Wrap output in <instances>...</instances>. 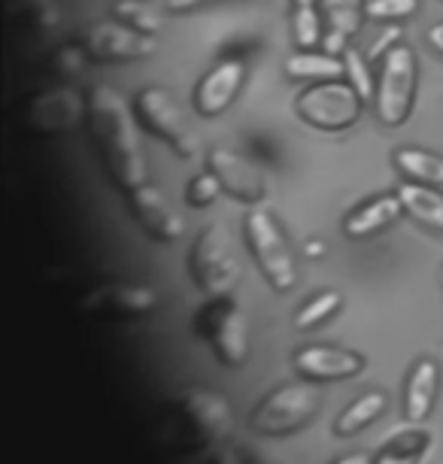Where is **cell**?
I'll list each match as a JSON object with an SVG mask.
<instances>
[{
  "label": "cell",
  "mask_w": 443,
  "mask_h": 464,
  "mask_svg": "<svg viewBox=\"0 0 443 464\" xmlns=\"http://www.w3.org/2000/svg\"><path fill=\"white\" fill-rule=\"evenodd\" d=\"M85 107H89V101L80 98L73 89L58 85V89L40 92L28 103V125L37 134H58V130L73 128L76 121L85 119Z\"/></svg>",
  "instance_id": "obj_15"
},
{
  "label": "cell",
  "mask_w": 443,
  "mask_h": 464,
  "mask_svg": "<svg viewBox=\"0 0 443 464\" xmlns=\"http://www.w3.org/2000/svg\"><path fill=\"white\" fill-rule=\"evenodd\" d=\"M325 15L316 6H298L292 15V34L298 49H319L325 43Z\"/></svg>",
  "instance_id": "obj_26"
},
{
  "label": "cell",
  "mask_w": 443,
  "mask_h": 464,
  "mask_svg": "<svg viewBox=\"0 0 443 464\" xmlns=\"http://www.w3.org/2000/svg\"><path fill=\"white\" fill-rule=\"evenodd\" d=\"M404 204V213L431 231H443V195L438 186H422V182H401L395 191Z\"/></svg>",
  "instance_id": "obj_21"
},
{
  "label": "cell",
  "mask_w": 443,
  "mask_h": 464,
  "mask_svg": "<svg viewBox=\"0 0 443 464\" xmlns=\"http://www.w3.org/2000/svg\"><path fill=\"white\" fill-rule=\"evenodd\" d=\"M246 73H249L246 61H240V58L216 61L192 92V107H195L197 116H204V119L222 116V112L237 101V94L243 92Z\"/></svg>",
  "instance_id": "obj_14"
},
{
  "label": "cell",
  "mask_w": 443,
  "mask_h": 464,
  "mask_svg": "<svg viewBox=\"0 0 443 464\" xmlns=\"http://www.w3.org/2000/svg\"><path fill=\"white\" fill-rule=\"evenodd\" d=\"M128 207H131V216L137 218V225H140L152 240L177 243L182 234H186V218L170 204L168 195H164L159 186H152V182H143V186H137L134 191H128Z\"/></svg>",
  "instance_id": "obj_13"
},
{
  "label": "cell",
  "mask_w": 443,
  "mask_h": 464,
  "mask_svg": "<svg viewBox=\"0 0 443 464\" xmlns=\"http://www.w3.org/2000/svg\"><path fill=\"white\" fill-rule=\"evenodd\" d=\"M334 464H371L368 455H361V452H352V455H343L341 461H334Z\"/></svg>",
  "instance_id": "obj_35"
},
{
  "label": "cell",
  "mask_w": 443,
  "mask_h": 464,
  "mask_svg": "<svg viewBox=\"0 0 443 464\" xmlns=\"http://www.w3.org/2000/svg\"><path fill=\"white\" fill-rule=\"evenodd\" d=\"M325 15V43L332 55H343L350 49V40L361 31V22L368 19V4L364 0H319Z\"/></svg>",
  "instance_id": "obj_17"
},
{
  "label": "cell",
  "mask_w": 443,
  "mask_h": 464,
  "mask_svg": "<svg viewBox=\"0 0 443 464\" xmlns=\"http://www.w3.org/2000/svg\"><path fill=\"white\" fill-rule=\"evenodd\" d=\"M85 101H89L85 128H89L91 149L112 186L128 195L137 186L149 182V168H146L140 134H137L140 125L134 119V107H128V101L110 85H91Z\"/></svg>",
  "instance_id": "obj_1"
},
{
  "label": "cell",
  "mask_w": 443,
  "mask_h": 464,
  "mask_svg": "<svg viewBox=\"0 0 443 464\" xmlns=\"http://www.w3.org/2000/svg\"><path fill=\"white\" fill-rule=\"evenodd\" d=\"M243 237H246V246L267 285L276 292H292L298 283V265H294L292 246L271 209L249 207L246 218H243Z\"/></svg>",
  "instance_id": "obj_2"
},
{
  "label": "cell",
  "mask_w": 443,
  "mask_h": 464,
  "mask_svg": "<svg viewBox=\"0 0 443 464\" xmlns=\"http://www.w3.org/2000/svg\"><path fill=\"white\" fill-rule=\"evenodd\" d=\"M177 410L186 428L188 446L201 450V446H216L222 443L231 431V407L228 401L216 392L207 389H186L177 398Z\"/></svg>",
  "instance_id": "obj_9"
},
{
  "label": "cell",
  "mask_w": 443,
  "mask_h": 464,
  "mask_svg": "<svg viewBox=\"0 0 443 464\" xmlns=\"http://www.w3.org/2000/svg\"><path fill=\"white\" fill-rule=\"evenodd\" d=\"M85 61H91V58H89V52H85V49H82V43H80V46H64V49H58L55 67L61 70V76H73V73H80Z\"/></svg>",
  "instance_id": "obj_32"
},
{
  "label": "cell",
  "mask_w": 443,
  "mask_h": 464,
  "mask_svg": "<svg viewBox=\"0 0 443 464\" xmlns=\"http://www.w3.org/2000/svg\"><path fill=\"white\" fill-rule=\"evenodd\" d=\"M134 119L146 134H152L155 140H161L177 159L188 161L201 152L195 130L188 128L186 116H182L179 103L173 101V94L161 85H146L134 94Z\"/></svg>",
  "instance_id": "obj_4"
},
{
  "label": "cell",
  "mask_w": 443,
  "mask_h": 464,
  "mask_svg": "<svg viewBox=\"0 0 443 464\" xmlns=\"http://www.w3.org/2000/svg\"><path fill=\"white\" fill-rule=\"evenodd\" d=\"M429 43L438 52H443V24H434V28L429 31Z\"/></svg>",
  "instance_id": "obj_34"
},
{
  "label": "cell",
  "mask_w": 443,
  "mask_h": 464,
  "mask_svg": "<svg viewBox=\"0 0 443 464\" xmlns=\"http://www.w3.org/2000/svg\"><path fill=\"white\" fill-rule=\"evenodd\" d=\"M294 371L303 380L328 382V380H350V376L364 371V358L352 349L337 346H307L294 355Z\"/></svg>",
  "instance_id": "obj_16"
},
{
  "label": "cell",
  "mask_w": 443,
  "mask_h": 464,
  "mask_svg": "<svg viewBox=\"0 0 443 464\" xmlns=\"http://www.w3.org/2000/svg\"><path fill=\"white\" fill-rule=\"evenodd\" d=\"M159 295L149 285L137 283H107L91 288L89 295L80 301L82 316L101 319V322H131L140 319L146 313L155 310Z\"/></svg>",
  "instance_id": "obj_10"
},
{
  "label": "cell",
  "mask_w": 443,
  "mask_h": 464,
  "mask_svg": "<svg viewBox=\"0 0 443 464\" xmlns=\"http://www.w3.org/2000/svg\"><path fill=\"white\" fill-rule=\"evenodd\" d=\"M438 364L431 358H419L410 367L407 376V389H404V419L410 425H422L431 416L434 398H438Z\"/></svg>",
  "instance_id": "obj_18"
},
{
  "label": "cell",
  "mask_w": 443,
  "mask_h": 464,
  "mask_svg": "<svg viewBox=\"0 0 443 464\" xmlns=\"http://www.w3.org/2000/svg\"><path fill=\"white\" fill-rule=\"evenodd\" d=\"M195 331L207 340L216 362L225 367H243L249 358V325L243 306L231 295L210 297L192 319Z\"/></svg>",
  "instance_id": "obj_3"
},
{
  "label": "cell",
  "mask_w": 443,
  "mask_h": 464,
  "mask_svg": "<svg viewBox=\"0 0 443 464\" xmlns=\"http://www.w3.org/2000/svg\"><path fill=\"white\" fill-rule=\"evenodd\" d=\"M404 213V204L398 195H380L364 200L361 207H355L350 216L343 218V231L350 237H371V234H380L383 227L395 225Z\"/></svg>",
  "instance_id": "obj_19"
},
{
  "label": "cell",
  "mask_w": 443,
  "mask_h": 464,
  "mask_svg": "<svg viewBox=\"0 0 443 464\" xmlns=\"http://www.w3.org/2000/svg\"><path fill=\"white\" fill-rule=\"evenodd\" d=\"M112 13H116V19L125 22L128 28L149 34V37H155V34L161 31V15L159 10H152L149 0H116Z\"/></svg>",
  "instance_id": "obj_25"
},
{
  "label": "cell",
  "mask_w": 443,
  "mask_h": 464,
  "mask_svg": "<svg viewBox=\"0 0 443 464\" xmlns=\"http://www.w3.org/2000/svg\"><path fill=\"white\" fill-rule=\"evenodd\" d=\"M294 4H298V6H316L319 0H294Z\"/></svg>",
  "instance_id": "obj_36"
},
{
  "label": "cell",
  "mask_w": 443,
  "mask_h": 464,
  "mask_svg": "<svg viewBox=\"0 0 443 464\" xmlns=\"http://www.w3.org/2000/svg\"><path fill=\"white\" fill-rule=\"evenodd\" d=\"M343 67H346V82H350L364 101H371L373 94H377V82H373V76L368 70V61H364L355 49H346L343 52Z\"/></svg>",
  "instance_id": "obj_29"
},
{
  "label": "cell",
  "mask_w": 443,
  "mask_h": 464,
  "mask_svg": "<svg viewBox=\"0 0 443 464\" xmlns=\"http://www.w3.org/2000/svg\"><path fill=\"white\" fill-rule=\"evenodd\" d=\"M319 410V389L310 382H285L252 410L249 428L265 437H283L303 428Z\"/></svg>",
  "instance_id": "obj_8"
},
{
  "label": "cell",
  "mask_w": 443,
  "mask_h": 464,
  "mask_svg": "<svg viewBox=\"0 0 443 464\" xmlns=\"http://www.w3.org/2000/svg\"><path fill=\"white\" fill-rule=\"evenodd\" d=\"M188 274L192 283L201 288L207 297L231 295L240 283V267L234 258L231 237L225 225L210 222L197 234L192 252H188Z\"/></svg>",
  "instance_id": "obj_7"
},
{
  "label": "cell",
  "mask_w": 443,
  "mask_h": 464,
  "mask_svg": "<svg viewBox=\"0 0 443 464\" xmlns=\"http://www.w3.org/2000/svg\"><path fill=\"white\" fill-rule=\"evenodd\" d=\"M222 182H219V177L207 168V170H201V173H195L192 179H188V186H186V204L188 207H197V209H204V207H210V204H216V198L222 195Z\"/></svg>",
  "instance_id": "obj_28"
},
{
  "label": "cell",
  "mask_w": 443,
  "mask_h": 464,
  "mask_svg": "<svg viewBox=\"0 0 443 464\" xmlns=\"http://www.w3.org/2000/svg\"><path fill=\"white\" fill-rule=\"evenodd\" d=\"M343 297L337 292H323V295H313L307 301L301 304V310L294 313V328L301 331H310V328H319L323 322H328L341 310Z\"/></svg>",
  "instance_id": "obj_27"
},
{
  "label": "cell",
  "mask_w": 443,
  "mask_h": 464,
  "mask_svg": "<svg viewBox=\"0 0 443 464\" xmlns=\"http://www.w3.org/2000/svg\"><path fill=\"white\" fill-rule=\"evenodd\" d=\"M395 170L410 182H422V186H443V155L425 152V149H395L392 155Z\"/></svg>",
  "instance_id": "obj_22"
},
{
  "label": "cell",
  "mask_w": 443,
  "mask_h": 464,
  "mask_svg": "<svg viewBox=\"0 0 443 464\" xmlns=\"http://www.w3.org/2000/svg\"><path fill=\"white\" fill-rule=\"evenodd\" d=\"M416 101V52L404 43H395L392 49L380 58L377 94H373V110L386 128H401L413 112Z\"/></svg>",
  "instance_id": "obj_5"
},
{
  "label": "cell",
  "mask_w": 443,
  "mask_h": 464,
  "mask_svg": "<svg viewBox=\"0 0 443 464\" xmlns=\"http://www.w3.org/2000/svg\"><path fill=\"white\" fill-rule=\"evenodd\" d=\"M207 168L219 177L222 188L228 191L234 200H240V204H246V207H262L267 195H271V186H267V177L262 173V168H255L249 159L231 152V149H210Z\"/></svg>",
  "instance_id": "obj_12"
},
{
  "label": "cell",
  "mask_w": 443,
  "mask_h": 464,
  "mask_svg": "<svg viewBox=\"0 0 443 464\" xmlns=\"http://www.w3.org/2000/svg\"><path fill=\"white\" fill-rule=\"evenodd\" d=\"M416 10H419V0H368V19L373 22L410 19Z\"/></svg>",
  "instance_id": "obj_30"
},
{
  "label": "cell",
  "mask_w": 443,
  "mask_h": 464,
  "mask_svg": "<svg viewBox=\"0 0 443 464\" xmlns=\"http://www.w3.org/2000/svg\"><path fill=\"white\" fill-rule=\"evenodd\" d=\"M207 0H168V10L170 13H192L197 6H204Z\"/></svg>",
  "instance_id": "obj_33"
},
{
  "label": "cell",
  "mask_w": 443,
  "mask_h": 464,
  "mask_svg": "<svg viewBox=\"0 0 443 464\" xmlns=\"http://www.w3.org/2000/svg\"><path fill=\"white\" fill-rule=\"evenodd\" d=\"M429 440H431V434L425 431V428L410 425L407 431H398L392 440H386V446L377 452V459L371 464H416L419 455L425 452V446H429Z\"/></svg>",
  "instance_id": "obj_23"
},
{
  "label": "cell",
  "mask_w": 443,
  "mask_h": 464,
  "mask_svg": "<svg viewBox=\"0 0 443 464\" xmlns=\"http://www.w3.org/2000/svg\"><path fill=\"white\" fill-rule=\"evenodd\" d=\"M285 73L301 82L346 80L343 55H332L328 49H298L289 61H285Z\"/></svg>",
  "instance_id": "obj_20"
},
{
  "label": "cell",
  "mask_w": 443,
  "mask_h": 464,
  "mask_svg": "<svg viewBox=\"0 0 443 464\" xmlns=\"http://www.w3.org/2000/svg\"><path fill=\"white\" fill-rule=\"evenodd\" d=\"M24 15L37 24V28H52L58 22V10H55V0H22Z\"/></svg>",
  "instance_id": "obj_31"
},
{
  "label": "cell",
  "mask_w": 443,
  "mask_h": 464,
  "mask_svg": "<svg viewBox=\"0 0 443 464\" xmlns=\"http://www.w3.org/2000/svg\"><path fill=\"white\" fill-rule=\"evenodd\" d=\"M386 410V395L383 392H368V395L355 398L350 407L343 410L341 416H337L334 422V434L337 437H352L364 431L371 422H377V416Z\"/></svg>",
  "instance_id": "obj_24"
},
{
  "label": "cell",
  "mask_w": 443,
  "mask_h": 464,
  "mask_svg": "<svg viewBox=\"0 0 443 464\" xmlns=\"http://www.w3.org/2000/svg\"><path fill=\"white\" fill-rule=\"evenodd\" d=\"M82 49L91 61L101 64H119V61H140L159 52V43L149 34L128 28L125 22H98L82 34Z\"/></svg>",
  "instance_id": "obj_11"
},
{
  "label": "cell",
  "mask_w": 443,
  "mask_h": 464,
  "mask_svg": "<svg viewBox=\"0 0 443 464\" xmlns=\"http://www.w3.org/2000/svg\"><path fill=\"white\" fill-rule=\"evenodd\" d=\"M294 112L303 125L337 134V130H350L361 119L364 98L346 80L313 82L294 98Z\"/></svg>",
  "instance_id": "obj_6"
}]
</instances>
